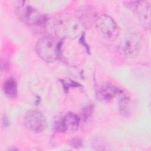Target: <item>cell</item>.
Returning <instances> with one entry per match:
<instances>
[{"mask_svg": "<svg viewBox=\"0 0 151 151\" xmlns=\"http://www.w3.org/2000/svg\"><path fill=\"white\" fill-rule=\"evenodd\" d=\"M81 27L76 17L61 14L47 19L45 29L48 35L57 38H76L80 33Z\"/></svg>", "mask_w": 151, "mask_h": 151, "instance_id": "obj_1", "label": "cell"}, {"mask_svg": "<svg viewBox=\"0 0 151 151\" xmlns=\"http://www.w3.org/2000/svg\"><path fill=\"white\" fill-rule=\"evenodd\" d=\"M58 38L56 37L48 35L37 41L35 50L41 59L47 62H52L57 59L60 46V41Z\"/></svg>", "mask_w": 151, "mask_h": 151, "instance_id": "obj_2", "label": "cell"}, {"mask_svg": "<svg viewBox=\"0 0 151 151\" xmlns=\"http://www.w3.org/2000/svg\"><path fill=\"white\" fill-rule=\"evenodd\" d=\"M96 28L99 34L109 41H114L119 35V28L115 21L109 15L103 14L97 18Z\"/></svg>", "mask_w": 151, "mask_h": 151, "instance_id": "obj_3", "label": "cell"}, {"mask_svg": "<svg viewBox=\"0 0 151 151\" xmlns=\"http://www.w3.org/2000/svg\"><path fill=\"white\" fill-rule=\"evenodd\" d=\"M142 43V36L136 32L127 33L122 39L118 51L125 57H133L139 51Z\"/></svg>", "mask_w": 151, "mask_h": 151, "instance_id": "obj_4", "label": "cell"}, {"mask_svg": "<svg viewBox=\"0 0 151 151\" xmlns=\"http://www.w3.org/2000/svg\"><path fill=\"white\" fill-rule=\"evenodd\" d=\"M17 15L19 19L25 22L30 27H42L45 29L47 18L33 8L19 6L17 9Z\"/></svg>", "mask_w": 151, "mask_h": 151, "instance_id": "obj_5", "label": "cell"}, {"mask_svg": "<svg viewBox=\"0 0 151 151\" xmlns=\"http://www.w3.org/2000/svg\"><path fill=\"white\" fill-rule=\"evenodd\" d=\"M24 122L26 127L33 133H40L45 129L47 120L45 116L40 111L31 110L27 112Z\"/></svg>", "mask_w": 151, "mask_h": 151, "instance_id": "obj_6", "label": "cell"}, {"mask_svg": "<svg viewBox=\"0 0 151 151\" xmlns=\"http://www.w3.org/2000/svg\"><path fill=\"white\" fill-rule=\"evenodd\" d=\"M122 93V91L119 87L111 83H106L96 91V98L100 101L107 103Z\"/></svg>", "mask_w": 151, "mask_h": 151, "instance_id": "obj_7", "label": "cell"}, {"mask_svg": "<svg viewBox=\"0 0 151 151\" xmlns=\"http://www.w3.org/2000/svg\"><path fill=\"white\" fill-rule=\"evenodd\" d=\"M77 18L81 25L86 27H90L96 21V14L95 11L89 6H84L77 10Z\"/></svg>", "mask_w": 151, "mask_h": 151, "instance_id": "obj_8", "label": "cell"}, {"mask_svg": "<svg viewBox=\"0 0 151 151\" xmlns=\"http://www.w3.org/2000/svg\"><path fill=\"white\" fill-rule=\"evenodd\" d=\"M133 11L139 15L140 19L145 24H147L150 22V5L147 1H140L132 2Z\"/></svg>", "mask_w": 151, "mask_h": 151, "instance_id": "obj_9", "label": "cell"}, {"mask_svg": "<svg viewBox=\"0 0 151 151\" xmlns=\"http://www.w3.org/2000/svg\"><path fill=\"white\" fill-rule=\"evenodd\" d=\"M64 131H74L77 129L80 123V118L76 114L67 113L61 120Z\"/></svg>", "mask_w": 151, "mask_h": 151, "instance_id": "obj_10", "label": "cell"}, {"mask_svg": "<svg viewBox=\"0 0 151 151\" xmlns=\"http://www.w3.org/2000/svg\"><path fill=\"white\" fill-rule=\"evenodd\" d=\"M5 94L11 98H15L18 96L17 83L14 78L7 79L3 86Z\"/></svg>", "mask_w": 151, "mask_h": 151, "instance_id": "obj_11", "label": "cell"}, {"mask_svg": "<svg viewBox=\"0 0 151 151\" xmlns=\"http://www.w3.org/2000/svg\"><path fill=\"white\" fill-rule=\"evenodd\" d=\"M119 110L121 114L124 116H127L130 114L131 104L130 101L127 97H124L119 101Z\"/></svg>", "mask_w": 151, "mask_h": 151, "instance_id": "obj_12", "label": "cell"}, {"mask_svg": "<svg viewBox=\"0 0 151 151\" xmlns=\"http://www.w3.org/2000/svg\"><path fill=\"white\" fill-rule=\"evenodd\" d=\"M93 107L92 106H88L84 109L83 112V118L84 120H87L89 118V117L91 116L93 113Z\"/></svg>", "mask_w": 151, "mask_h": 151, "instance_id": "obj_13", "label": "cell"}, {"mask_svg": "<svg viewBox=\"0 0 151 151\" xmlns=\"http://www.w3.org/2000/svg\"><path fill=\"white\" fill-rule=\"evenodd\" d=\"M71 145L73 146V147L78 148L82 146V141L80 138H74L71 141Z\"/></svg>", "mask_w": 151, "mask_h": 151, "instance_id": "obj_14", "label": "cell"}, {"mask_svg": "<svg viewBox=\"0 0 151 151\" xmlns=\"http://www.w3.org/2000/svg\"><path fill=\"white\" fill-rule=\"evenodd\" d=\"M4 123L5 126H7V125L8 124V122H8V120L7 119L6 117H5L4 118Z\"/></svg>", "mask_w": 151, "mask_h": 151, "instance_id": "obj_15", "label": "cell"}]
</instances>
